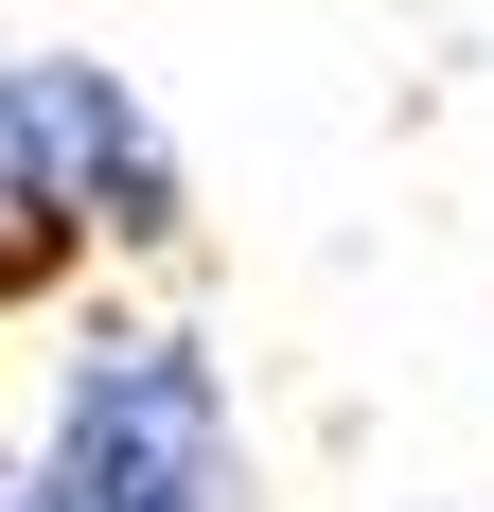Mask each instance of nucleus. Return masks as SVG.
I'll use <instances>...</instances> for the list:
<instances>
[{
  "label": "nucleus",
  "instance_id": "f03ea898",
  "mask_svg": "<svg viewBox=\"0 0 494 512\" xmlns=\"http://www.w3.org/2000/svg\"><path fill=\"white\" fill-rule=\"evenodd\" d=\"M0 195L53 212L71 248H177V142L142 124V89L124 71H89V53H18L0 71Z\"/></svg>",
  "mask_w": 494,
  "mask_h": 512
},
{
  "label": "nucleus",
  "instance_id": "7ed1b4c3",
  "mask_svg": "<svg viewBox=\"0 0 494 512\" xmlns=\"http://www.w3.org/2000/svg\"><path fill=\"white\" fill-rule=\"evenodd\" d=\"M36 283H71V230H53V212H18V195H0V318L36 301Z\"/></svg>",
  "mask_w": 494,
  "mask_h": 512
},
{
  "label": "nucleus",
  "instance_id": "20e7f679",
  "mask_svg": "<svg viewBox=\"0 0 494 512\" xmlns=\"http://www.w3.org/2000/svg\"><path fill=\"white\" fill-rule=\"evenodd\" d=\"M0 512H53V495H36V477H0Z\"/></svg>",
  "mask_w": 494,
  "mask_h": 512
},
{
  "label": "nucleus",
  "instance_id": "f257e3e1",
  "mask_svg": "<svg viewBox=\"0 0 494 512\" xmlns=\"http://www.w3.org/2000/svg\"><path fill=\"white\" fill-rule=\"evenodd\" d=\"M18 477L53 512H265L247 424H230V371L177 318H106L89 354L53 371V424H36Z\"/></svg>",
  "mask_w": 494,
  "mask_h": 512
}]
</instances>
